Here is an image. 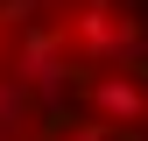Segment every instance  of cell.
Here are the masks:
<instances>
[{
    "instance_id": "obj_1",
    "label": "cell",
    "mask_w": 148,
    "mask_h": 141,
    "mask_svg": "<svg viewBox=\"0 0 148 141\" xmlns=\"http://www.w3.org/2000/svg\"><path fill=\"white\" fill-rule=\"evenodd\" d=\"M0 141H148V0H0Z\"/></svg>"
}]
</instances>
